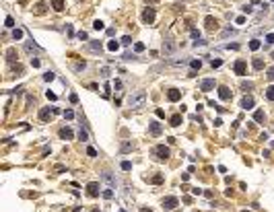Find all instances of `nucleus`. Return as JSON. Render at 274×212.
Wrapping results in <instances>:
<instances>
[{"mask_svg": "<svg viewBox=\"0 0 274 212\" xmlns=\"http://www.w3.org/2000/svg\"><path fill=\"white\" fill-rule=\"evenodd\" d=\"M39 120H41V122H48V120H50V107H43V109L39 111Z\"/></svg>", "mask_w": 274, "mask_h": 212, "instance_id": "obj_18", "label": "nucleus"}, {"mask_svg": "<svg viewBox=\"0 0 274 212\" xmlns=\"http://www.w3.org/2000/svg\"><path fill=\"white\" fill-rule=\"evenodd\" d=\"M132 148H134V142H124V144L120 146V150H122V152H130Z\"/></svg>", "mask_w": 274, "mask_h": 212, "instance_id": "obj_27", "label": "nucleus"}, {"mask_svg": "<svg viewBox=\"0 0 274 212\" xmlns=\"http://www.w3.org/2000/svg\"><path fill=\"white\" fill-rule=\"evenodd\" d=\"M192 194H194V196H200V194H202V190H198V187H194V190H192Z\"/></svg>", "mask_w": 274, "mask_h": 212, "instance_id": "obj_59", "label": "nucleus"}, {"mask_svg": "<svg viewBox=\"0 0 274 212\" xmlns=\"http://www.w3.org/2000/svg\"><path fill=\"white\" fill-rule=\"evenodd\" d=\"M25 50H27L29 54H33V58H35V54H39V52H41L39 45H35V43H31V41H27V43H25Z\"/></svg>", "mask_w": 274, "mask_h": 212, "instance_id": "obj_15", "label": "nucleus"}, {"mask_svg": "<svg viewBox=\"0 0 274 212\" xmlns=\"http://www.w3.org/2000/svg\"><path fill=\"white\" fill-rule=\"evenodd\" d=\"M130 169H132V163L130 161H124L122 163V171H130Z\"/></svg>", "mask_w": 274, "mask_h": 212, "instance_id": "obj_36", "label": "nucleus"}, {"mask_svg": "<svg viewBox=\"0 0 274 212\" xmlns=\"http://www.w3.org/2000/svg\"><path fill=\"white\" fill-rule=\"evenodd\" d=\"M52 6H54V10H64V0H52Z\"/></svg>", "mask_w": 274, "mask_h": 212, "instance_id": "obj_23", "label": "nucleus"}, {"mask_svg": "<svg viewBox=\"0 0 274 212\" xmlns=\"http://www.w3.org/2000/svg\"><path fill=\"white\" fill-rule=\"evenodd\" d=\"M266 76H268V80H274V66L268 68V74H266Z\"/></svg>", "mask_w": 274, "mask_h": 212, "instance_id": "obj_45", "label": "nucleus"}, {"mask_svg": "<svg viewBox=\"0 0 274 212\" xmlns=\"http://www.w3.org/2000/svg\"><path fill=\"white\" fill-rule=\"evenodd\" d=\"M260 39H252V41H249V50H252V52H258L260 50Z\"/></svg>", "mask_w": 274, "mask_h": 212, "instance_id": "obj_25", "label": "nucleus"}, {"mask_svg": "<svg viewBox=\"0 0 274 212\" xmlns=\"http://www.w3.org/2000/svg\"><path fill=\"white\" fill-rule=\"evenodd\" d=\"M78 138H80L83 142H85V140H89V134H87V132H85V130L80 128V132H78Z\"/></svg>", "mask_w": 274, "mask_h": 212, "instance_id": "obj_39", "label": "nucleus"}, {"mask_svg": "<svg viewBox=\"0 0 274 212\" xmlns=\"http://www.w3.org/2000/svg\"><path fill=\"white\" fill-rule=\"evenodd\" d=\"M243 12H245V15H252V12H254V8L249 6V4H245V6H243Z\"/></svg>", "mask_w": 274, "mask_h": 212, "instance_id": "obj_49", "label": "nucleus"}, {"mask_svg": "<svg viewBox=\"0 0 274 212\" xmlns=\"http://www.w3.org/2000/svg\"><path fill=\"white\" fill-rule=\"evenodd\" d=\"M140 212H151V210H148V208H142V210H140Z\"/></svg>", "mask_w": 274, "mask_h": 212, "instance_id": "obj_60", "label": "nucleus"}, {"mask_svg": "<svg viewBox=\"0 0 274 212\" xmlns=\"http://www.w3.org/2000/svg\"><path fill=\"white\" fill-rule=\"evenodd\" d=\"M87 154H89V157H97V150H95L93 146H89V148H87Z\"/></svg>", "mask_w": 274, "mask_h": 212, "instance_id": "obj_44", "label": "nucleus"}, {"mask_svg": "<svg viewBox=\"0 0 274 212\" xmlns=\"http://www.w3.org/2000/svg\"><path fill=\"white\" fill-rule=\"evenodd\" d=\"M266 97H268V101H274V85L266 89Z\"/></svg>", "mask_w": 274, "mask_h": 212, "instance_id": "obj_29", "label": "nucleus"}, {"mask_svg": "<svg viewBox=\"0 0 274 212\" xmlns=\"http://www.w3.org/2000/svg\"><path fill=\"white\" fill-rule=\"evenodd\" d=\"M144 103H146V93L144 91H136V93H132V95L128 97V105L132 109H142Z\"/></svg>", "mask_w": 274, "mask_h": 212, "instance_id": "obj_1", "label": "nucleus"}, {"mask_svg": "<svg viewBox=\"0 0 274 212\" xmlns=\"http://www.w3.org/2000/svg\"><path fill=\"white\" fill-rule=\"evenodd\" d=\"M266 41H268V43H274V33H268V35H266Z\"/></svg>", "mask_w": 274, "mask_h": 212, "instance_id": "obj_55", "label": "nucleus"}, {"mask_svg": "<svg viewBox=\"0 0 274 212\" xmlns=\"http://www.w3.org/2000/svg\"><path fill=\"white\" fill-rule=\"evenodd\" d=\"M161 181H163V175H155L153 177V183H161Z\"/></svg>", "mask_w": 274, "mask_h": 212, "instance_id": "obj_50", "label": "nucleus"}, {"mask_svg": "<svg viewBox=\"0 0 274 212\" xmlns=\"http://www.w3.org/2000/svg\"><path fill=\"white\" fill-rule=\"evenodd\" d=\"M167 99H169L171 103L179 101V99H181V91H177V89H169V91H167Z\"/></svg>", "mask_w": 274, "mask_h": 212, "instance_id": "obj_10", "label": "nucleus"}, {"mask_svg": "<svg viewBox=\"0 0 274 212\" xmlns=\"http://www.w3.org/2000/svg\"><path fill=\"white\" fill-rule=\"evenodd\" d=\"M89 50H91V52H99V54H101L103 45H101V41H91V43H89Z\"/></svg>", "mask_w": 274, "mask_h": 212, "instance_id": "obj_17", "label": "nucleus"}, {"mask_svg": "<svg viewBox=\"0 0 274 212\" xmlns=\"http://www.w3.org/2000/svg\"><path fill=\"white\" fill-rule=\"evenodd\" d=\"M142 21L151 25V23L155 21V8H151V6H148V8H144V12H142Z\"/></svg>", "mask_w": 274, "mask_h": 212, "instance_id": "obj_8", "label": "nucleus"}, {"mask_svg": "<svg viewBox=\"0 0 274 212\" xmlns=\"http://www.w3.org/2000/svg\"><path fill=\"white\" fill-rule=\"evenodd\" d=\"M134 50H136V52H142V50H144V43H136Z\"/></svg>", "mask_w": 274, "mask_h": 212, "instance_id": "obj_51", "label": "nucleus"}, {"mask_svg": "<svg viewBox=\"0 0 274 212\" xmlns=\"http://www.w3.org/2000/svg\"><path fill=\"white\" fill-rule=\"evenodd\" d=\"M235 33H237V31H235L233 27H227V29L221 31V37H229V35H235Z\"/></svg>", "mask_w": 274, "mask_h": 212, "instance_id": "obj_26", "label": "nucleus"}, {"mask_svg": "<svg viewBox=\"0 0 274 212\" xmlns=\"http://www.w3.org/2000/svg\"><path fill=\"white\" fill-rule=\"evenodd\" d=\"M93 29H97V31H101V29H103V21H99V19H97V21L93 23Z\"/></svg>", "mask_w": 274, "mask_h": 212, "instance_id": "obj_35", "label": "nucleus"}, {"mask_svg": "<svg viewBox=\"0 0 274 212\" xmlns=\"http://www.w3.org/2000/svg\"><path fill=\"white\" fill-rule=\"evenodd\" d=\"M252 66H254V70H262V68H264V60H262V58H254Z\"/></svg>", "mask_w": 274, "mask_h": 212, "instance_id": "obj_22", "label": "nucleus"}, {"mask_svg": "<svg viewBox=\"0 0 274 212\" xmlns=\"http://www.w3.org/2000/svg\"><path fill=\"white\" fill-rule=\"evenodd\" d=\"M254 103H256V101H254L252 95H245V97L241 99V109H245V111H247V109H254Z\"/></svg>", "mask_w": 274, "mask_h": 212, "instance_id": "obj_7", "label": "nucleus"}, {"mask_svg": "<svg viewBox=\"0 0 274 212\" xmlns=\"http://www.w3.org/2000/svg\"><path fill=\"white\" fill-rule=\"evenodd\" d=\"M101 179H103V181L107 183V187H116V185H118L116 177H113V175H111L109 171H103V173H101Z\"/></svg>", "mask_w": 274, "mask_h": 212, "instance_id": "obj_6", "label": "nucleus"}, {"mask_svg": "<svg viewBox=\"0 0 274 212\" xmlns=\"http://www.w3.org/2000/svg\"><path fill=\"white\" fill-rule=\"evenodd\" d=\"M214 87H216V82H214L212 78H204V80H200V91H204V93L212 91Z\"/></svg>", "mask_w": 274, "mask_h": 212, "instance_id": "obj_5", "label": "nucleus"}, {"mask_svg": "<svg viewBox=\"0 0 274 212\" xmlns=\"http://www.w3.org/2000/svg\"><path fill=\"white\" fill-rule=\"evenodd\" d=\"M99 190H101V187H99V183H97V181H91V183H87V194H89L91 198L99 196V194H101Z\"/></svg>", "mask_w": 274, "mask_h": 212, "instance_id": "obj_4", "label": "nucleus"}, {"mask_svg": "<svg viewBox=\"0 0 274 212\" xmlns=\"http://www.w3.org/2000/svg\"><path fill=\"white\" fill-rule=\"evenodd\" d=\"M70 103H78V97L74 95V93H72V95H70Z\"/></svg>", "mask_w": 274, "mask_h": 212, "instance_id": "obj_58", "label": "nucleus"}, {"mask_svg": "<svg viewBox=\"0 0 274 212\" xmlns=\"http://www.w3.org/2000/svg\"><path fill=\"white\" fill-rule=\"evenodd\" d=\"M97 212H99V210H97Z\"/></svg>", "mask_w": 274, "mask_h": 212, "instance_id": "obj_63", "label": "nucleus"}, {"mask_svg": "<svg viewBox=\"0 0 274 212\" xmlns=\"http://www.w3.org/2000/svg\"><path fill=\"white\" fill-rule=\"evenodd\" d=\"M120 212H126V210H120Z\"/></svg>", "mask_w": 274, "mask_h": 212, "instance_id": "obj_61", "label": "nucleus"}, {"mask_svg": "<svg viewBox=\"0 0 274 212\" xmlns=\"http://www.w3.org/2000/svg\"><path fill=\"white\" fill-rule=\"evenodd\" d=\"M87 37H89V35H87V31H78V39H83V41H85Z\"/></svg>", "mask_w": 274, "mask_h": 212, "instance_id": "obj_53", "label": "nucleus"}, {"mask_svg": "<svg viewBox=\"0 0 274 212\" xmlns=\"http://www.w3.org/2000/svg\"><path fill=\"white\" fill-rule=\"evenodd\" d=\"M35 12H37V15H43V12H45V4H43V2H39V4L35 6Z\"/></svg>", "mask_w": 274, "mask_h": 212, "instance_id": "obj_34", "label": "nucleus"}, {"mask_svg": "<svg viewBox=\"0 0 274 212\" xmlns=\"http://www.w3.org/2000/svg\"><path fill=\"white\" fill-rule=\"evenodd\" d=\"M245 68H247L245 60H237V62H235V66H233V70H235V74H245Z\"/></svg>", "mask_w": 274, "mask_h": 212, "instance_id": "obj_12", "label": "nucleus"}, {"mask_svg": "<svg viewBox=\"0 0 274 212\" xmlns=\"http://www.w3.org/2000/svg\"><path fill=\"white\" fill-rule=\"evenodd\" d=\"M272 2H274V0H272Z\"/></svg>", "mask_w": 274, "mask_h": 212, "instance_id": "obj_62", "label": "nucleus"}, {"mask_svg": "<svg viewBox=\"0 0 274 212\" xmlns=\"http://www.w3.org/2000/svg\"><path fill=\"white\" fill-rule=\"evenodd\" d=\"M206 27H208V29H214V27H216V21H214L212 17H206Z\"/></svg>", "mask_w": 274, "mask_h": 212, "instance_id": "obj_30", "label": "nucleus"}, {"mask_svg": "<svg viewBox=\"0 0 274 212\" xmlns=\"http://www.w3.org/2000/svg\"><path fill=\"white\" fill-rule=\"evenodd\" d=\"M151 154H153V157H155L157 161H167L171 152H169V148H167L165 144H157V146H155L153 150H151Z\"/></svg>", "mask_w": 274, "mask_h": 212, "instance_id": "obj_2", "label": "nucleus"}, {"mask_svg": "<svg viewBox=\"0 0 274 212\" xmlns=\"http://www.w3.org/2000/svg\"><path fill=\"white\" fill-rule=\"evenodd\" d=\"M45 97H48L50 101H56L58 97H56V93H52V91H48V93H45Z\"/></svg>", "mask_w": 274, "mask_h": 212, "instance_id": "obj_42", "label": "nucleus"}, {"mask_svg": "<svg viewBox=\"0 0 274 212\" xmlns=\"http://www.w3.org/2000/svg\"><path fill=\"white\" fill-rule=\"evenodd\" d=\"M64 117H66V120H72V117H74V111H72V109H66V111H64Z\"/></svg>", "mask_w": 274, "mask_h": 212, "instance_id": "obj_38", "label": "nucleus"}, {"mask_svg": "<svg viewBox=\"0 0 274 212\" xmlns=\"http://www.w3.org/2000/svg\"><path fill=\"white\" fill-rule=\"evenodd\" d=\"M186 62H188V60H173V62H169V64H171V66H184Z\"/></svg>", "mask_w": 274, "mask_h": 212, "instance_id": "obj_41", "label": "nucleus"}, {"mask_svg": "<svg viewBox=\"0 0 274 212\" xmlns=\"http://www.w3.org/2000/svg\"><path fill=\"white\" fill-rule=\"evenodd\" d=\"M4 25H6L8 29H12V27H15V19H12V17H6V19H4Z\"/></svg>", "mask_w": 274, "mask_h": 212, "instance_id": "obj_33", "label": "nucleus"}, {"mask_svg": "<svg viewBox=\"0 0 274 212\" xmlns=\"http://www.w3.org/2000/svg\"><path fill=\"white\" fill-rule=\"evenodd\" d=\"M225 50H239V43H227Z\"/></svg>", "mask_w": 274, "mask_h": 212, "instance_id": "obj_40", "label": "nucleus"}, {"mask_svg": "<svg viewBox=\"0 0 274 212\" xmlns=\"http://www.w3.org/2000/svg\"><path fill=\"white\" fill-rule=\"evenodd\" d=\"M31 66H33V68H39V66H41V62H39L37 58H31Z\"/></svg>", "mask_w": 274, "mask_h": 212, "instance_id": "obj_48", "label": "nucleus"}, {"mask_svg": "<svg viewBox=\"0 0 274 212\" xmlns=\"http://www.w3.org/2000/svg\"><path fill=\"white\" fill-rule=\"evenodd\" d=\"M124 60H138V58H136L134 54H130V52H126V54H124Z\"/></svg>", "mask_w": 274, "mask_h": 212, "instance_id": "obj_46", "label": "nucleus"}, {"mask_svg": "<svg viewBox=\"0 0 274 212\" xmlns=\"http://www.w3.org/2000/svg\"><path fill=\"white\" fill-rule=\"evenodd\" d=\"M235 23H237V25H243V23H245V17H237Z\"/></svg>", "mask_w": 274, "mask_h": 212, "instance_id": "obj_56", "label": "nucleus"}, {"mask_svg": "<svg viewBox=\"0 0 274 212\" xmlns=\"http://www.w3.org/2000/svg\"><path fill=\"white\" fill-rule=\"evenodd\" d=\"M254 120H256L258 124H264V120H266V115H264V111H262V109H258V111L254 113Z\"/></svg>", "mask_w": 274, "mask_h": 212, "instance_id": "obj_20", "label": "nucleus"}, {"mask_svg": "<svg viewBox=\"0 0 274 212\" xmlns=\"http://www.w3.org/2000/svg\"><path fill=\"white\" fill-rule=\"evenodd\" d=\"M221 64H223V60H219V58H216V60H212V68H219Z\"/></svg>", "mask_w": 274, "mask_h": 212, "instance_id": "obj_54", "label": "nucleus"}, {"mask_svg": "<svg viewBox=\"0 0 274 212\" xmlns=\"http://www.w3.org/2000/svg\"><path fill=\"white\" fill-rule=\"evenodd\" d=\"M192 37H194V39H200V31H198V29H192Z\"/></svg>", "mask_w": 274, "mask_h": 212, "instance_id": "obj_52", "label": "nucleus"}, {"mask_svg": "<svg viewBox=\"0 0 274 212\" xmlns=\"http://www.w3.org/2000/svg\"><path fill=\"white\" fill-rule=\"evenodd\" d=\"M177 204H179V200H177L175 196H167V198H163V208H165V210H175V208H177Z\"/></svg>", "mask_w": 274, "mask_h": 212, "instance_id": "obj_3", "label": "nucleus"}, {"mask_svg": "<svg viewBox=\"0 0 274 212\" xmlns=\"http://www.w3.org/2000/svg\"><path fill=\"white\" fill-rule=\"evenodd\" d=\"M122 43H124V45H130V43H132V37H130V35H124V37H122Z\"/></svg>", "mask_w": 274, "mask_h": 212, "instance_id": "obj_43", "label": "nucleus"}, {"mask_svg": "<svg viewBox=\"0 0 274 212\" xmlns=\"http://www.w3.org/2000/svg\"><path fill=\"white\" fill-rule=\"evenodd\" d=\"M148 132H151L153 136H161L163 128H161V124H159V122H151V124H148Z\"/></svg>", "mask_w": 274, "mask_h": 212, "instance_id": "obj_11", "label": "nucleus"}, {"mask_svg": "<svg viewBox=\"0 0 274 212\" xmlns=\"http://www.w3.org/2000/svg\"><path fill=\"white\" fill-rule=\"evenodd\" d=\"M6 56H8V62H15V50H8Z\"/></svg>", "mask_w": 274, "mask_h": 212, "instance_id": "obj_47", "label": "nucleus"}, {"mask_svg": "<svg viewBox=\"0 0 274 212\" xmlns=\"http://www.w3.org/2000/svg\"><path fill=\"white\" fill-rule=\"evenodd\" d=\"M163 52H165V54H169V56L175 52V43H173L171 39H165V41H163Z\"/></svg>", "mask_w": 274, "mask_h": 212, "instance_id": "obj_13", "label": "nucleus"}, {"mask_svg": "<svg viewBox=\"0 0 274 212\" xmlns=\"http://www.w3.org/2000/svg\"><path fill=\"white\" fill-rule=\"evenodd\" d=\"M241 89H243V91H252V89H254V82H252V80H243V82H241Z\"/></svg>", "mask_w": 274, "mask_h": 212, "instance_id": "obj_28", "label": "nucleus"}, {"mask_svg": "<svg viewBox=\"0 0 274 212\" xmlns=\"http://www.w3.org/2000/svg\"><path fill=\"white\" fill-rule=\"evenodd\" d=\"M54 78H56V74H54V72H45V74H43V80H48V82H50V80H54Z\"/></svg>", "mask_w": 274, "mask_h": 212, "instance_id": "obj_37", "label": "nucleus"}, {"mask_svg": "<svg viewBox=\"0 0 274 212\" xmlns=\"http://www.w3.org/2000/svg\"><path fill=\"white\" fill-rule=\"evenodd\" d=\"M169 124H171L173 128H177V126H181V115H179V113H175V115H171V120H169Z\"/></svg>", "mask_w": 274, "mask_h": 212, "instance_id": "obj_19", "label": "nucleus"}, {"mask_svg": "<svg viewBox=\"0 0 274 212\" xmlns=\"http://www.w3.org/2000/svg\"><path fill=\"white\" fill-rule=\"evenodd\" d=\"M12 39H17V41L23 39V29H15V31H12Z\"/></svg>", "mask_w": 274, "mask_h": 212, "instance_id": "obj_32", "label": "nucleus"}, {"mask_svg": "<svg viewBox=\"0 0 274 212\" xmlns=\"http://www.w3.org/2000/svg\"><path fill=\"white\" fill-rule=\"evenodd\" d=\"M219 97H221V99H225V101H229V99L233 97V93H231V89H229V87H219Z\"/></svg>", "mask_w": 274, "mask_h": 212, "instance_id": "obj_9", "label": "nucleus"}, {"mask_svg": "<svg viewBox=\"0 0 274 212\" xmlns=\"http://www.w3.org/2000/svg\"><path fill=\"white\" fill-rule=\"evenodd\" d=\"M60 138H62V140H72V130L68 128V126L62 128V130H60Z\"/></svg>", "mask_w": 274, "mask_h": 212, "instance_id": "obj_16", "label": "nucleus"}, {"mask_svg": "<svg viewBox=\"0 0 274 212\" xmlns=\"http://www.w3.org/2000/svg\"><path fill=\"white\" fill-rule=\"evenodd\" d=\"M101 196H103L105 200H111V198H113V187H103Z\"/></svg>", "mask_w": 274, "mask_h": 212, "instance_id": "obj_21", "label": "nucleus"}, {"mask_svg": "<svg viewBox=\"0 0 274 212\" xmlns=\"http://www.w3.org/2000/svg\"><path fill=\"white\" fill-rule=\"evenodd\" d=\"M107 50H109V52H118V50H120V43H118L116 39H113V41H107Z\"/></svg>", "mask_w": 274, "mask_h": 212, "instance_id": "obj_24", "label": "nucleus"}, {"mask_svg": "<svg viewBox=\"0 0 274 212\" xmlns=\"http://www.w3.org/2000/svg\"><path fill=\"white\" fill-rule=\"evenodd\" d=\"M113 87H116V91H120V89H122V80H116V82H113Z\"/></svg>", "mask_w": 274, "mask_h": 212, "instance_id": "obj_57", "label": "nucleus"}, {"mask_svg": "<svg viewBox=\"0 0 274 212\" xmlns=\"http://www.w3.org/2000/svg\"><path fill=\"white\" fill-rule=\"evenodd\" d=\"M85 68H87V62H85V60H83V62H76V64H74V70H76V72H80V70H85Z\"/></svg>", "mask_w": 274, "mask_h": 212, "instance_id": "obj_31", "label": "nucleus"}, {"mask_svg": "<svg viewBox=\"0 0 274 212\" xmlns=\"http://www.w3.org/2000/svg\"><path fill=\"white\" fill-rule=\"evenodd\" d=\"M190 66H192L190 76H196V70H200V68H202V60H200V58H198V60H190Z\"/></svg>", "mask_w": 274, "mask_h": 212, "instance_id": "obj_14", "label": "nucleus"}]
</instances>
